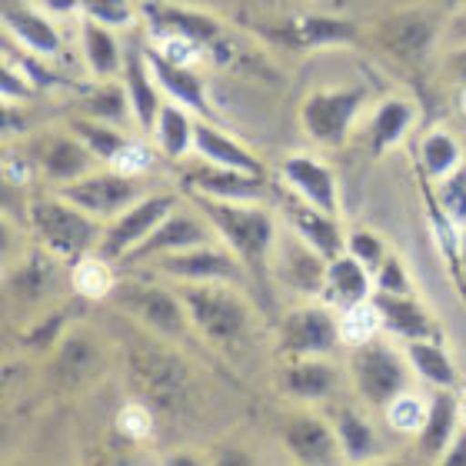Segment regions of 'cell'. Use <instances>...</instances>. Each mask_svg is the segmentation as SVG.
<instances>
[{"mask_svg":"<svg viewBox=\"0 0 466 466\" xmlns=\"http://www.w3.org/2000/svg\"><path fill=\"white\" fill-rule=\"evenodd\" d=\"M134 380L144 403L164 410L177 407L187 393V370L177 357H167L164 350H144L134 357Z\"/></svg>","mask_w":466,"mask_h":466,"instance_id":"obj_14","label":"cell"},{"mask_svg":"<svg viewBox=\"0 0 466 466\" xmlns=\"http://www.w3.org/2000/svg\"><path fill=\"white\" fill-rule=\"evenodd\" d=\"M157 270L180 283H233V287H247L253 283L250 270L230 247H214V243H200V247H187V250L167 253L157 260Z\"/></svg>","mask_w":466,"mask_h":466,"instance_id":"obj_7","label":"cell"},{"mask_svg":"<svg viewBox=\"0 0 466 466\" xmlns=\"http://www.w3.org/2000/svg\"><path fill=\"white\" fill-rule=\"evenodd\" d=\"M340 340V320L323 303L297 307L280 323V353L287 357H327Z\"/></svg>","mask_w":466,"mask_h":466,"instance_id":"obj_10","label":"cell"},{"mask_svg":"<svg viewBox=\"0 0 466 466\" xmlns=\"http://www.w3.org/2000/svg\"><path fill=\"white\" fill-rule=\"evenodd\" d=\"M120 80H124L127 94H130V107H134L137 127L147 130V134H154L157 116L164 110V100H160V84H157L154 70H150V60H147V47H140V44H130V47H127Z\"/></svg>","mask_w":466,"mask_h":466,"instance_id":"obj_19","label":"cell"},{"mask_svg":"<svg viewBox=\"0 0 466 466\" xmlns=\"http://www.w3.org/2000/svg\"><path fill=\"white\" fill-rule=\"evenodd\" d=\"M194 204L210 220L214 233H220V240L243 260L253 283H267V277L273 273V250L280 240L270 210L260 204L220 200L207 194H194Z\"/></svg>","mask_w":466,"mask_h":466,"instance_id":"obj_1","label":"cell"},{"mask_svg":"<svg viewBox=\"0 0 466 466\" xmlns=\"http://www.w3.org/2000/svg\"><path fill=\"white\" fill-rule=\"evenodd\" d=\"M373 283H377L380 293H400V297H410V293H413L410 273L397 253H387V260L380 263L377 273H373Z\"/></svg>","mask_w":466,"mask_h":466,"instance_id":"obj_46","label":"cell"},{"mask_svg":"<svg viewBox=\"0 0 466 466\" xmlns=\"http://www.w3.org/2000/svg\"><path fill=\"white\" fill-rule=\"evenodd\" d=\"M443 70L450 74V80H457L460 87H466V44H450Z\"/></svg>","mask_w":466,"mask_h":466,"instance_id":"obj_51","label":"cell"},{"mask_svg":"<svg viewBox=\"0 0 466 466\" xmlns=\"http://www.w3.org/2000/svg\"><path fill=\"white\" fill-rule=\"evenodd\" d=\"M144 14L157 30L194 40L197 47H214L217 40H220V34H224L220 20L204 14V10H190V7H177V4H164V0H154V4H144Z\"/></svg>","mask_w":466,"mask_h":466,"instance_id":"obj_22","label":"cell"},{"mask_svg":"<svg viewBox=\"0 0 466 466\" xmlns=\"http://www.w3.org/2000/svg\"><path fill=\"white\" fill-rule=\"evenodd\" d=\"M177 210V197L174 194H154V197H140L134 207H127L124 214L114 217V224L104 230L97 243V257H104L107 263H120L127 253L134 250L137 243L144 240L147 233L154 230L167 214Z\"/></svg>","mask_w":466,"mask_h":466,"instance_id":"obj_11","label":"cell"},{"mask_svg":"<svg viewBox=\"0 0 466 466\" xmlns=\"http://www.w3.org/2000/svg\"><path fill=\"white\" fill-rule=\"evenodd\" d=\"M350 373H353V383H357L363 403L377 410H387L410 387V370L403 353L393 350L390 343L377 340V337L353 347Z\"/></svg>","mask_w":466,"mask_h":466,"instance_id":"obj_5","label":"cell"},{"mask_svg":"<svg viewBox=\"0 0 466 466\" xmlns=\"http://www.w3.org/2000/svg\"><path fill=\"white\" fill-rule=\"evenodd\" d=\"M373 303L380 310V320H383V330H390L400 340H430L433 337V320L423 303L410 297H400V293H373Z\"/></svg>","mask_w":466,"mask_h":466,"instance_id":"obj_27","label":"cell"},{"mask_svg":"<svg viewBox=\"0 0 466 466\" xmlns=\"http://www.w3.org/2000/svg\"><path fill=\"white\" fill-rule=\"evenodd\" d=\"M84 17L104 20L110 27H127L134 24V4L130 0H77Z\"/></svg>","mask_w":466,"mask_h":466,"instance_id":"obj_45","label":"cell"},{"mask_svg":"<svg viewBox=\"0 0 466 466\" xmlns=\"http://www.w3.org/2000/svg\"><path fill=\"white\" fill-rule=\"evenodd\" d=\"M80 110L87 116H97V120H107V124L124 127L127 114H134L130 107V94H127L124 80H100L97 87L80 97Z\"/></svg>","mask_w":466,"mask_h":466,"instance_id":"obj_36","label":"cell"},{"mask_svg":"<svg viewBox=\"0 0 466 466\" xmlns=\"http://www.w3.org/2000/svg\"><path fill=\"white\" fill-rule=\"evenodd\" d=\"M427 413H430V407H423L420 397H413V393H400L387 407L390 427L400 430V433H420L423 423H427Z\"/></svg>","mask_w":466,"mask_h":466,"instance_id":"obj_42","label":"cell"},{"mask_svg":"<svg viewBox=\"0 0 466 466\" xmlns=\"http://www.w3.org/2000/svg\"><path fill=\"white\" fill-rule=\"evenodd\" d=\"M100 367H104V353L97 340L84 330H67L50 363V380L57 383V390H80L97 377Z\"/></svg>","mask_w":466,"mask_h":466,"instance_id":"obj_18","label":"cell"},{"mask_svg":"<svg viewBox=\"0 0 466 466\" xmlns=\"http://www.w3.org/2000/svg\"><path fill=\"white\" fill-rule=\"evenodd\" d=\"M187 187L194 194L220 197V200H243V204L267 200V180H263V174L210 164L204 157H200V164L187 167Z\"/></svg>","mask_w":466,"mask_h":466,"instance_id":"obj_15","label":"cell"},{"mask_svg":"<svg viewBox=\"0 0 466 466\" xmlns=\"http://www.w3.org/2000/svg\"><path fill=\"white\" fill-rule=\"evenodd\" d=\"M283 447L303 466H330L343 457L337 427L313 413H300L283 427Z\"/></svg>","mask_w":466,"mask_h":466,"instance_id":"obj_16","label":"cell"},{"mask_svg":"<svg viewBox=\"0 0 466 466\" xmlns=\"http://www.w3.org/2000/svg\"><path fill=\"white\" fill-rule=\"evenodd\" d=\"M367 100L363 87H337V90H317L300 104V124L307 137H313L323 147H340L357 124L360 107Z\"/></svg>","mask_w":466,"mask_h":466,"instance_id":"obj_8","label":"cell"},{"mask_svg":"<svg viewBox=\"0 0 466 466\" xmlns=\"http://www.w3.org/2000/svg\"><path fill=\"white\" fill-rule=\"evenodd\" d=\"M340 377L327 357H290V363L280 373V390L283 397L300 400V403H320V400L333 397Z\"/></svg>","mask_w":466,"mask_h":466,"instance_id":"obj_23","label":"cell"},{"mask_svg":"<svg viewBox=\"0 0 466 466\" xmlns=\"http://www.w3.org/2000/svg\"><path fill=\"white\" fill-rule=\"evenodd\" d=\"M57 194L74 207H80L94 220H110V217H120L127 207H134L140 200V184H137L134 174H124L114 167V170H100V174H87L80 180L60 184Z\"/></svg>","mask_w":466,"mask_h":466,"instance_id":"obj_9","label":"cell"},{"mask_svg":"<svg viewBox=\"0 0 466 466\" xmlns=\"http://www.w3.org/2000/svg\"><path fill=\"white\" fill-rule=\"evenodd\" d=\"M347 253L350 257H357L370 273H377V267L387 260V247L380 240L373 230H353L347 237Z\"/></svg>","mask_w":466,"mask_h":466,"instance_id":"obj_44","label":"cell"},{"mask_svg":"<svg viewBox=\"0 0 466 466\" xmlns=\"http://www.w3.org/2000/svg\"><path fill=\"white\" fill-rule=\"evenodd\" d=\"M443 210H447L457 224L466 220V170H457L443 180Z\"/></svg>","mask_w":466,"mask_h":466,"instance_id":"obj_49","label":"cell"},{"mask_svg":"<svg viewBox=\"0 0 466 466\" xmlns=\"http://www.w3.org/2000/svg\"><path fill=\"white\" fill-rule=\"evenodd\" d=\"M327 270H330V257H323L310 240H303L293 230L283 240H277L273 250V273L280 277L283 287H290L300 297H320L327 287Z\"/></svg>","mask_w":466,"mask_h":466,"instance_id":"obj_12","label":"cell"},{"mask_svg":"<svg viewBox=\"0 0 466 466\" xmlns=\"http://www.w3.org/2000/svg\"><path fill=\"white\" fill-rule=\"evenodd\" d=\"M460 267H463V273H466V233H463V240H460Z\"/></svg>","mask_w":466,"mask_h":466,"instance_id":"obj_57","label":"cell"},{"mask_svg":"<svg viewBox=\"0 0 466 466\" xmlns=\"http://www.w3.org/2000/svg\"><path fill=\"white\" fill-rule=\"evenodd\" d=\"M147 164H150V154H147L144 147H137V144H127L124 154H120L114 160L116 170H124V174H134V177L140 174V170H144Z\"/></svg>","mask_w":466,"mask_h":466,"instance_id":"obj_50","label":"cell"},{"mask_svg":"<svg viewBox=\"0 0 466 466\" xmlns=\"http://www.w3.org/2000/svg\"><path fill=\"white\" fill-rule=\"evenodd\" d=\"M194 130L197 124L187 116L184 104H164L160 116H157V144L167 157H184L194 150Z\"/></svg>","mask_w":466,"mask_h":466,"instance_id":"obj_37","label":"cell"},{"mask_svg":"<svg viewBox=\"0 0 466 466\" xmlns=\"http://www.w3.org/2000/svg\"><path fill=\"white\" fill-rule=\"evenodd\" d=\"M177 293L190 313L194 330L210 343H233L247 333L250 307L233 283H180Z\"/></svg>","mask_w":466,"mask_h":466,"instance_id":"obj_3","label":"cell"},{"mask_svg":"<svg viewBox=\"0 0 466 466\" xmlns=\"http://www.w3.org/2000/svg\"><path fill=\"white\" fill-rule=\"evenodd\" d=\"M407 360L410 367L417 370L420 377L433 383L440 390H450L457 383V367H453V360L447 357V350L430 340H407Z\"/></svg>","mask_w":466,"mask_h":466,"instance_id":"obj_35","label":"cell"},{"mask_svg":"<svg viewBox=\"0 0 466 466\" xmlns=\"http://www.w3.org/2000/svg\"><path fill=\"white\" fill-rule=\"evenodd\" d=\"M287 214H290L293 230L300 233L303 240H310L323 257L333 260V257H340L347 250V237H343L340 224H337V214H327V210L307 204V200L287 204Z\"/></svg>","mask_w":466,"mask_h":466,"instance_id":"obj_28","label":"cell"},{"mask_svg":"<svg viewBox=\"0 0 466 466\" xmlns=\"http://www.w3.org/2000/svg\"><path fill=\"white\" fill-rule=\"evenodd\" d=\"M54 253H30L24 260L7 270V297H17L20 303H37L47 297L50 283H54Z\"/></svg>","mask_w":466,"mask_h":466,"instance_id":"obj_33","label":"cell"},{"mask_svg":"<svg viewBox=\"0 0 466 466\" xmlns=\"http://www.w3.org/2000/svg\"><path fill=\"white\" fill-rule=\"evenodd\" d=\"M110 300L127 310L137 323H144L150 333H160L167 340H184L187 330L194 327L190 323V313H187L180 293H170L157 283H137L124 280L116 283Z\"/></svg>","mask_w":466,"mask_h":466,"instance_id":"obj_6","label":"cell"},{"mask_svg":"<svg viewBox=\"0 0 466 466\" xmlns=\"http://www.w3.org/2000/svg\"><path fill=\"white\" fill-rule=\"evenodd\" d=\"M460 430V407L457 400L450 397L447 390H440L437 397L430 400V413H427V423L423 430L417 433V450L423 460H443L447 447L453 443Z\"/></svg>","mask_w":466,"mask_h":466,"instance_id":"obj_29","label":"cell"},{"mask_svg":"<svg viewBox=\"0 0 466 466\" xmlns=\"http://www.w3.org/2000/svg\"><path fill=\"white\" fill-rule=\"evenodd\" d=\"M194 154L210 160V164L233 167V170H250V174H263V164L247 150L243 144H237L233 137L220 134L217 127L197 124L194 130Z\"/></svg>","mask_w":466,"mask_h":466,"instance_id":"obj_32","label":"cell"},{"mask_svg":"<svg viewBox=\"0 0 466 466\" xmlns=\"http://www.w3.org/2000/svg\"><path fill=\"white\" fill-rule=\"evenodd\" d=\"M4 34L24 44V50L37 54V57H57L64 40H60V30L54 27L50 14H44L40 7L27 4V0H4Z\"/></svg>","mask_w":466,"mask_h":466,"instance_id":"obj_17","label":"cell"},{"mask_svg":"<svg viewBox=\"0 0 466 466\" xmlns=\"http://www.w3.org/2000/svg\"><path fill=\"white\" fill-rule=\"evenodd\" d=\"M116 427L130 440H147L154 433V407L150 403H127L116 413Z\"/></svg>","mask_w":466,"mask_h":466,"instance_id":"obj_47","label":"cell"},{"mask_svg":"<svg viewBox=\"0 0 466 466\" xmlns=\"http://www.w3.org/2000/svg\"><path fill=\"white\" fill-rule=\"evenodd\" d=\"M460 160H463V150H460L453 134H447V130H430L423 137V144H420V164H423L427 177L447 180L450 174L460 170Z\"/></svg>","mask_w":466,"mask_h":466,"instance_id":"obj_38","label":"cell"},{"mask_svg":"<svg viewBox=\"0 0 466 466\" xmlns=\"http://www.w3.org/2000/svg\"><path fill=\"white\" fill-rule=\"evenodd\" d=\"M440 463L447 466H466V427L457 430V437H453V443L447 447V453H443V460Z\"/></svg>","mask_w":466,"mask_h":466,"instance_id":"obj_52","label":"cell"},{"mask_svg":"<svg viewBox=\"0 0 466 466\" xmlns=\"http://www.w3.org/2000/svg\"><path fill=\"white\" fill-rule=\"evenodd\" d=\"M443 14L447 10L440 4H430V0H410L407 7L393 10L387 17H380L370 30V37L383 54H390L393 60H403V64H413L427 54L437 37L443 34Z\"/></svg>","mask_w":466,"mask_h":466,"instance_id":"obj_4","label":"cell"},{"mask_svg":"<svg viewBox=\"0 0 466 466\" xmlns=\"http://www.w3.org/2000/svg\"><path fill=\"white\" fill-rule=\"evenodd\" d=\"M377 290V283H373V273L357 260V257H350L347 250L340 257H333L330 260V270H327V287H323V297L330 307H340L350 310V307H357V303L370 300Z\"/></svg>","mask_w":466,"mask_h":466,"instance_id":"obj_25","label":"cell"},{"mask_svg":"<svg viewBox=\"0 0 466 466\" xmlns=\"http://www.w3.org/2000/svg\"><path fill=\"white\" fill-rule=\"evenodd\" d=\"M80 44H84V60H87L90 74L97 80H110L124 70V54L114 27L104 24V20L84 17L80 24Z\"/></svg>","mask_w":466,"mask_h":466,"instance_id":"obj_30","label":"cell"},{"mask_svg":"<svg viewBox=\"0 0 466 466\" xmlns=\"http://www.w3.org/2000/svg\"><path fill=\"white\" fill-rule=\"evenodd\" d=\"M167 463H174V466H190V463H204V460H197V457H187V453H177V457H170Z\"/></svg>","mask_w":466,"mask_h":466,"instance_id":"obj_55","label":"cell"},{"mask_svg":"<svg viewBox=\"0 0 466 466\" xmlns=\"http://www.w3.org/2000/svg\"><path fill=\"white\" fill-rule=\"evenodd\" d=\"M100 164L97 157L90 154V147L80 140L77 134L70 137H50L44 150H40V170L47 180L54 184H70V180H80V177L94 174L90 167Z\"/></svg>","mask_w":466,"mask_h":466,"instance_id":"obj_26","label":"cell"},{"mask_svg":"<svg viewBox=\"0 0 466 466\" xmlns=\"http://www.w3.org/2000/svg\"><path fill=\"white\" fill-rule=\"evenodd\" d=\"M64 333H67V317H64V310H54V313H47V317H40V320L30 327L27 337H24V347L50 350L64 340Z\"/></svg>","mask_w":466,"mask_h":466,"instance_id":"obj_43","label":"cell"},{"mask_svg":"<svg viewBox=\"0 0 466 466\" xmlns=\"http://www.w3.org/2000/svg\"><path fill=\"white\" fill-rule=\"evenodd\" d=\"M37 94V87L27 80V74L10 64V60H4V70H0V97H4V104H20V100H30Z\"/></svg>","mask_w":466,"mask_h":466,"instance_id":"obj_48","label":"cell"},{"mask_svg":"<svg viewBox=\"0 0 466 466\" xmlns=\"http://www.w3.org/2000/svg\"><path fill=\"white\" fill-rule=\"evenodd\" d=\"M413 116H417V110H413V104L410 100H383L377 107V114H373V120H370V130H367V140H370V154L373 157H383L387 150H393V147L407 137V130L413 127Z\"/></svg>","mask_w":466,"mask_h":466,"instance_id":"obj_31","label":"cell"},{"mask_svg":"<svg viewBox=\"0 0 466 466\" xmlns=\"http://www.w3.org/2000/svg\"><path fill=\"white\" fill-rule=\"evenodd\" d=\"M363 37L357 20L333 17V14H307L293 17L283 30V40L293 50H320V47H347Z\"/></svg>","mask_w":466,"mask_h":466,"instance_id":"obj_20","label":"cell"},{"mask_svg":"<svg viewBox=\"0 0 466 466\" xmlns=\"http://www.w3.org/2000/svg\"><path fill=\"white\" fill-rule=\"evenodd\" d=\"M380 327H383V320H380V310H377V303H373V297L340 313V333H343V343H350V347L373 340L380 333Z\"/></svg>","mask_w":466,"mask_h":466,"instance_id":"obj_41","label":"cell"},{"mask_svg":"<svg viewBox=\"0 0 466 466\" xmlns=\"http://www.w3.org/2000/svg\"><path fill=\"white\" fill-rule=\"evenodd\" d=\"M210 233H214V227H210V220H207L200 210H197V214H187V210L177 214L174 210V214H167L154 230L147 233L144 240L137 243L134 250L127 253L120 263H127V267H140V263L160 260V257H167V253L210 243Z\"/></svg>","mask_w":466,"mask_h":466,"instance_id":"obj_13","label":"cell"},{"mask_svg":"<svg viewBox=\"0 0 466 466\" xmlns=\"http://www.w3.org/2000/svg\"><path fill=\"white\" fill-rule=\"evenodd\" d=\"M217 463H237V466H247V463H253V457H247V453H240V450H233V453H220V457H217Z\"/></svg>","mask_w":466,"mask_h":466,"instance_id":"obj_54","label":"cell"},{"mask_svg":"<svg viewBox=\"0 0 466 466\" xmlns=\"http://www.w3.org/2000/svg\"><path fill=\"white\" fill-rule=\"evenodd\" d=\"M283 180L293 187V194L307 204L320 207L327 214H340V197H337V177L327 164L313 157H287L283 160Z\"/></svg>","mask_w":466,"mask_h":466,"instance_id":"obj_21","label":"cell"},{"mask_svg":"<svg viewBox=\"0 0 466 466\" xmlns=\"http://www.w3.org/2000/svg\"><path fill=\"white\" fill-rule=\"evenodd\" d=\"M147 60H150V70H154L157 84H160V90H164L167 97L177 100V104H184V107L194 110V114L210 116V100H207L204 80L190 70V64L170 60L167 54H160V50H154V47H147Z\"/></svg>","mask_w":466,"mask_h":466,"instance_id":"obj_24","label":"cell"},{"mask_svg":"<svg viewBox=\"0 0 466 466\" xmlns=\"http://www.w3.org/2000/svg\"><path fill=\"white\" fill-rule=\"evenodd\" d=\"M333 427H337V437H340L343 460L363 463V460L373 457V450H377V437H373L370 423L360 417V413H353V410H340Z\"/></svg>","mask_w":466,"mask_h":466,"instance_id":"obj_39","label":"cell"},{"mask_svg":"<svg viewBox=\"0 0 466 466\" xmlns=\"http://www.w3.org/2000/svg\"><path fill=\"white\" fill-rule=\"evenodd\" d=\"M30 230L37 233L44 250H50L57 260H84L90 250H97L104 230L90 214L74 207L64 197H40L27 210Z\"/></svg>","mask_w":466,"mask_h":466,"instance_id":"obj_2","label":"cell"},{"mask_svg":"<svg viewBox=\"0 0 466 466\" xmlns=\"http://www.w3.org/2000/svg\"><path fill=\"white\" fill-rule=\"evenodd\" d=\"M110 267H114V263H107L104 257H97V253L77 260L74 263V290H77L80 297H87V300H104V297H110L116 287Z\"/></svg>","mask_w":466,"mask_h":466,"instance_id":"obj_40","label":"cell"},{"mask_svg":"<svg viewBox=\"0 0 466 466\" xmlns=\"http://www.w3.org/2000/svg\"><path fill=\"white\" fill-rule=\"evenodd\" d=\"M430 4H440L443 10H457V7H463L466 0H430Z\"/></svg>","mask_w":466,"mask_h":466,"instance_id":"obj_56","label":"cell"},{"mask_svg":"<svg viewBox=\"0 0 466 466\" xmlns=\"http://www.w3.org/2000/svg\"><path fill=\"white\" fill-rule=\"evenodd\" d=\"M70 134H77L100 164H114L116 157L124 154V147L130 144L127 134H120L116 124H107V120H97V116H87V114L70 120Z\"/></svg>","mask_w":466,"mask_h":466,"instance_id":"obj_34","label":"cell"},{"mask_svg":"<svg viewBox=\"0 0 466 466\" xmlns=\"http://www.w3.org/2000/svg\"><path fill=\"white\" fill-rule=\"evenodd\" d=\"M460 107H463V114H466V87H463V94H460Z\"/></svg>","mask_w":466,"mask_h":466,"instance_id":"obj_58","label":"cell"},{"mask_svg":"<svg viewBox=\"0 0 466 466\" xmlns=\"http://www.w3.org/2000/svg\"><path fill=\"white\" fill-rule=\"evenodd\" d=\"M443 37H447L450 44H466V4L457 7V14L450 17V24L443 27Z\"/></svg>","mask_w":466,"mask_h":466,"instance_id":"obj_53","label":"cell"}]
</instances>
